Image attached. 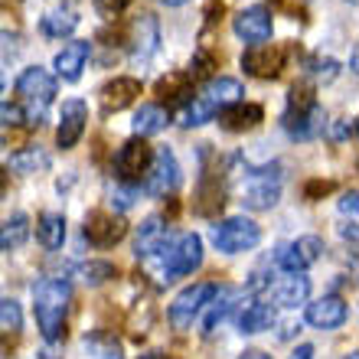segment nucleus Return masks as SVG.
<instances>
[{
	"label": "nucleus",
	"mask_w": 359,
	"mask_h": 359,
	"mask_svg": "<svg viewBox=\"0 0 359 359\" xmlns=\"http://www.w3.org/2000/svg\"><path fill=\"white\" fill-rule=\"evenodd\" d=\"M72 304V284L66 278H39L33 284V317L46 343L66 340V313Z\"/></svg>",
	"instance_id": "1"
},
{
	"label": "nucleus",
	"mask_w": 359,
	"mask_h": 359,
	"mask_svg": "<svg viewBox=\"0 0 359 359\" xmlns=\"http://www.w3.org/2000/svg\"><path fill=\"white\" fill-rule=\"evenodd\" d=\"M13 88H17V98H20L17 104L27 114V124H36L39 128L43 118H46V108L56 102V92H59L56 76L43 66H27L17 76Z\"/></svg>",
	"instance_id": "2"
},
{
	"label": "nucleus",
	"mask_w": 359,
	"mask_h": 359,
	"mask_svg": "<svg viewBox=\"0 0 359 359\" xmlns=\"http://www.w3.org/2000/svg\"><path fill=\"white\" fill-rule=\"evenodd\" d=\"M281 199V163L265 167H245V187H242V206L252 212L274 209Z\"/></svg>",
	"instance_id": "3"
},
{
	"label": "nucleus",
	"mask_w": 359,
	"mask_h": 359,
	"mask_svg": "<svg viewBox=\"0 0 359 359\" xmlns=\"http://www.w3.org/2000/svg\"><path fill=\"white\" fill-rule=\"evenodd\" d=\"M157 258H163V268H161L163 284L177 281V278H189V274L199 271V265H203V238H199L196 232H183V236L173 238L170 248Z\"/></svg>",
	"instance_id": "4"
},
{
	"label": "nucleus",
	"mask_w": 359,
	"mask_h": 359,
	"mask_svg": "<svg viewBox=\"0 0 359 359\" xmlns=\"http://www.w3.org/2000/svg\"><path fill=\"white\" fill-rule=\"evenodd\" d=\"M258 242H262V229H258L255 219H248V216H229L212 226V245L222 255L252 252Z\"/></svg>",
	"instance_id": "5"
},
{
	"label": "nucleus",
	"mask_w": 359,
	"mask_h": 359,
	"mask_svg": "<svg viewBox=\"0 0 359 359\" xmlns=\"http://www.w3.org/2000/svg\"><path fill=\"white\" fill-rule=\"evenodd\" d=\"M180 187V161L170 147H157L151 157V167L144 173V193L154 199H167Z\"/></svg>",
	"instance_id": "6"
},
{
	"label": "nucleus",
	"mask_w": 359,
	"mask_h": 359,
	"mask_svg": "<svg viewBox=\"0 0 359 359\" xmlns=\"http://www.w3.org/2000/svg\"><path fill=\"white\" fill-rule=\"evenodd\" d=\"M323 255V238L317 236H301L294 242H284L274 252V265L284 274H307V268L317 265Z\"/></svg>",
	"instance_id": "7"
},
{
	"label": "nucleus",
	"mask_w": 359,
	"mask_h": 359,
	"mask_svg": "<svg viewBox=\"0 0 359 359\" xmlns=\"http://www.w3.org/2000/svg\"><path fill=\"white\" fill-rule=\"evenodd\" d=\"M212 291H216V284H209V281H196V284H189V287H183V291L173 297L170 307H167V320H170L173 330H180V333L189 330Z\"/></svg>",
	"instance_id": "8"
},
{
	"label": "nucleus",
	"mask_w": 359,
	"mask_h": 359,
	"mask_svg": "<svg viewBox=\"0 0 359 359\" xmlns=\"http://www.w3.org/2000/svg\"><path fill=\"white\" fill-rule=\"evenodd\" d=\"M151 157H154V147L144 137H131V141H124L114 154V177L118 183H137L141 187L144 173L151 167Z\"/></svg>",
	"instance_id": "9"
},
{
	"label": "nucleus",
	"mask_w": 359,
	"mask_h": 359,
	"mask_svg": "<svg viewBox=\"0 0 359 359\" xmlns=\"http://www.w3.org/2000/svg\"><path fill=\"white\" fill-rule=\"evenodd\" d=\"M232 33H236L245 46H258V43H268L274 33V17L271 10L262 7V4H252V7H242L232 17Z\"/></svg>",
	"instance_id": "10"
},
{
	"label": "nucleus",
	"mask_w": 359,
	"mask_h": 359,
	"mask_svg": "<svg viewBox=\"0 0 359 359\" xmlns=\"http://www.w3.org/2000/svg\"><path fill=\"white\" fill-rule=\"evenodd\" d=\"M284 62H287V49L278 43H258L242 53V69L252 79H278Z\"/></svg>",
	"instance_id": "11"
},
{
	"label": "nucleus",
	"mask_w": 359,
	"mask_h": 359,
	"mask_svg": "<svg viewBox=\"0 0 359 359\" xmlns=\"http://www.w3.org/2000/svg\"><path fill=\"white\" fill-rule=\"evenodd\" d=\"M128 46H131V59L141 62V66L161 53V23H157L154 13L134 17L131 29H128Z\"/></svg>",
	"instance_id": "12"
},
{
	"label": "nucleus",
	"mask_w": 359,
	"mask_h": 359,
	"mask_svg": "<svg viewBox=\"0 0 359 359\" xmlns=\"http://www.w3.org/2000/svg\"><path fill=\"white\" fill-rule=\"evenodd\" d=\"M88 128V104L82 98H69L59 108V128H56V147L59 151H72Z\"/></svg>",
	"instance_id": "13"
},
{
	"label": "nucleus",
	"mask_w": 359,
	"mask_h": 359,
	"mask_svg": "<svg viewBox=\"0 0 359 359\" xmlns=\"http://www.w3.org/2000/svg\"><path fill=\"white\" fill-rule=\"evenodd\" d=\"M199 157H203V177H199L196 196H193V209L199 216H216L219 209L226 206V183H222V173H216L206 163L203 147H199Z\"/></svg>",
	"instance_id": "14"
},
{
	"label": "nucleus",
	"mask_w": 359,
	"mask_h": 359,
	"mask_svg": "<svg viewBox=\"0 0 359 359\" xmlns=\"http://www.w3.org/2000/svg\"><path fill=\"white\" fill-rule=\"evenodd\" d=\"M124 236H128V222H124L118 212L95 209V212L86 216V238L95 248H111V245H118Z\"/></svg>",
	"instance_id": "15"
},
{
	"label": "nucleus",
	"mask_w": 359,
	"mask_h": 359,
	"mask_svg": "<svg viewBox=\"0 0 359 359\" xmlns=\"http://www.w3.org/2000/svg\"><path fill=\"white\" fill-rule=\"evenodd\" d=\"M141 98V79L134 76H114L98 88V102H102L104 114H118L124 108H131Z\"/></svg>",
	"instance_id": "16"
},
{
	"label": "nucleus",
	"mask_w": 359,
	"mask_h": 359,
	"mask_svg": "<svg viewBox=\"0 0 359 359\" xmlns=\"http://www.w3.org/2000/svg\"><path fill=\"white\" fill-rule=\"evenodd\" d=\"M304 317H307V323H311L313 330H340L343 323H346V317H350V307L337 294H323V297L307 304Z\"/></svg>",
	"instance_id": "17"
},
{
	"label": "nucleus",
	"mask_w": 359,
	"mask_h": 359,
	"mask_svg": "<svg viewBox=\"0 0 359 359\" xmlns=\"http://www.w3.org/2000/svg\"><path fill=\"white\" fill-rule=\"evenodd\" d=\"M88 59H92V43L88 39H72L56 53L53 59V69H56V82H79L82 72H86Z\"/></svg>",
	"instance_id": "18"
},
{
	"label": "nucleus",
	"mask_w": 359,
	"mask_h": 359,
	"mask_svg": "<svg viewBox=\"0 0 359 359\" xmlns=\"http://www.w3.org/2000/svg\"><path fill=\"white\" fill-rule=\"evenodd\" d=\"M281 128L287 131L291 141H313L327 128V111H323L320 102L313 104V108H307V111H284Z\"/></svg>",
	"instance_id": "19"
},
{
	"label": "nucleus",
	"mask_w": 359,
	"mask_h": 359,
	"mask_svg": "<svg viewBox=\"0 0 359 359\" xmlns=\"http://www.w3.org/2000/svg\"><path fill=\"white\" fill-rule=\"evenodd\" d=\"M170 248V229L161 216H147L137 226V238H134V255L137 258H157Z\"/></svg>",
	"instance_id": "20"
},
{
	"label": "nucleus",
	"mask_w": 359,
	"mask_h": 359,
	"mask_svg": "<svg viewBox=\"0 0 359 359\" xmlns=\"http://www.w3.org/2000/svg\"><path fill=\"white\" fill-rule=\"evenodd\" d=\"M236 297L238 294L232 291V287H219L216 284V291L209 294V301L203 304V311H199V317H203V320H199V333H203V337H212V333H216V327L226 320L229 313H232V307H236Z\"/></svg>",
	"instance_id": "21"
},
{
	"label": "nucleus",
	"mask_w": 359,
	"mask_h": 359,
	"mask_svg": "<svg viewBox=\"0 0 359 359\" xmlns=\"http://www.w3.org/2000/svg\"><path fill=\"white\" fill-rule=\"evenodd\" d=\"M216 121L222 131H252V128H258V124L265 121V108L255 102H236L229 104V108H222V111L216 114Z\"/></svg>",
	"instance_id": "22"
},
{
	"label": "nucleus",
	"mask_w": 359,
	"mask_h": 359,
	"mask_svg": "<svg viewBox=\"0 0 359 359\" xmlns=\"http://www.w3.org/2000/svg\"><path fill=\"white\" fill-rule=\"evenodd\" d=\"M242 95H245V88H242V82L238 79H232V76H212L203 86V102L212 108V111H222V108H229V104H236V102H242Z\"/></svg>",
	"instance_id": "23"
},
{
	"label": "nucleus",
	"mask_w": 359,
	"mask_h": 359,
	"mask_svg": "<svg viewBox=\"0 0 359 359\" xmlns=\"http://www.w3.org/2000/svg\"><path fill=\"white\" fill-rule=\"evenodd\" d=\"M79 27V10L69 4H56L53 10H46L39 17V33L46 39H69Z\"/></svg>",
	"instance_id": "24"
},
{
	"label": "nucleus",
	"mask_w": 359,
	"mask_h": 359,
	"mask_svg": "<svg viewBox=\"0 0 359 359\" xmlns=\"http://www.w3.org/2000/svg\"><path fill=\"white\" fill-rule=\"evenodd\" d=\"M271 297L281 307H301L311 297V278L307 274H284L281 281L271 284Z\"/></svg>",
	"instance_id": "25"
},
{
	"label": "nucleus",
	"mask_w": 359,
	"mask_h": 359,
	"mask_svg": "<svg viewBox=\"0 0 359 359\" xmlns=\"http://www.w3.org/2000/svg\"><path fill=\"white\" fill-rule=\"evenodd\" d=\"M49 167H53V157H49V151L39 147V144L20 147V151H13L7 157V170L23 173V177H29V173H46Z\"/></svg>",
	"instance_id": "26"
},
{
	"label": "nucleus",
	"mask_w": 359,
	"mask_h": 359,
	"mask_svg": "<svg viewBox=\"0 0 359 359\" xmlns=\"http://www.w3.org/2000/svg\"><path fill=\"white\" fill-rule=\"evenodd\" d=\"M167 124H170V111H167L161 102H147L134 111L131 128H134V137H144V141H147L151 134H161Z\"/></svg>",
	"instance_id": "27"
},
{
	"label": "nucleus",
	"mask_w": 359,
	"mask_h": 359,
	"mask_svg": "<svg viewBox=\"0 0 359 359\" xmlns=\"http://www.w3.org/2000/svg\"><path fill=\"white\" fill-rule=\"evenodd\" d=\"M274 320H278V313H274L271 304H265V301H252V304L245 307V311L238 313V333H242V337H255V333L271 330Z\"/></svg>",
	"instance_id": "28"
},
{
	"label": "nucleus",
	"mask_w": 359,
	"mask_h": 359,
	"mask_svg": "<svg viewBox=\"0 0 359 359\" xmlns=\"http://www.w3.org/2000/svg\"><path fill=\"white\" fill-rule=\"evenodd\" d=\"M29 232H33V226H29L27 212H13L10 219H4V222H0V252H17V248H23L29 242Z\"/></svg>",
	"instance_id": "29"
},
{
	"label": "nucleus",
	"mask_w": 359,
	"mask_h": 359,
	"mask_svg": "<svg viewBox=\"0 0 359 359\" xmlns=\"http://www.w3.org/2000/svg\"><path fill=\"white\" fill-rule=\"evenodd\" d=\"M36 242L46 252H56L66 242V216L62 212H43L36 219Z\"/></svg>",
	"instance_id": "30"
},
{
	"label": "nucleus",
	"mask_w": 359,
	"mask_h": 359,
	"mask_svg": "<svg viewBox=\"0 0 359 359\" xmlns=\"http://www.w3.org/2000/svg\"><path fill=\"white\" fill-rule=\"evenodd\" d=\"M154 92L161 95L167 104H187L189 98H193V79H189L187 72H170V76L157 79Z\"/></svg>",
	"instance_id": "31"
},
{
	"label": "nucleus",
	"mask_w": 359,
	"mask_h": 359,
	"mask_svg": "<svg viewBox=\"0 0 359 359\" xmlns=\"http://www.w3.org/2000/svg\"><path fill=\"white\" fill-rule=\"evenodd\" d=\"M86 350L92 353L95 359H124L121 343L114 340V333H104V330L86 333Z\"/></svg>",
	"instance_id": "32"
},
{
	"label": "nucleus",
	"mask_w": 359,
	"mask_h": 359,
	"mask_svg": "<svg viewBox=\"0 0 359 359\" xmlns=\"http://www.w3.org/2000/svg\"><path fill=\"white\" fill-rule=\"evenodd\" d=\"M180 118H183V121H180L183 128H203V124L216 121V111H212V108H209L199 95H193V98L183 104V114H180Z\"/></svg>",
	"instance_id": "33"
},
{
	"label": "nucleus",
	"mask_w": 359,
	"mask_h": 359,
	"mask_svg": "<svg viewBox=\"0 0 359 359\" xmlns=\"http://www.w3.org/2000/svg\"><path fill=\"white\" fill-rule=\"evenodd\" d=\"M76 274L82 278V284H88V287H98V284L118 278V268H114L111 262H86V265H79Z\"/></svg>",
	"instance_id": "34"
},
{
	"label": "nucleus",
	"mask_w": 359,
	"mask_h": 359,
	"mask_svg": "<svg viewBox=\"0 0 359 359\" xmlns=\"http://www.w3.org/2000/svg\"><path fill=\"white\" fill-rule=\"evenodd\" d=\"M20 327H23L20 301H13V297H0V333H17Z\"/></svg>",
	"instance_id": "35"
},
{
	"label": "nucleus",
	"mask_w": 359,
	"mask_h": 359,
	"mask_svg": "<svg viewBox=\"0 0 359 359\" xmlns=\"http://www.w3.org/2000/svg\"><path fill=\"white\" fill-rule=\"evenodd\" d=\"M304 69H307V76L311 79H323V82H333L337 72H340L337 59H330V56H311L307 62H304Z\"/></svg>",
	"instance_id": "36"
},
{
	"label": "nucleus",
	"mask_w": 359,
	"mask_h": 359,
	"mask_svg": "<svg viewBox=\"0 0 359 359\" xmlns=\"http://www.w3.org/2000/svg\"><path fill=\"white\" fill-rule=\"evenodd\" d=\"M137 199H141V187H137V183H114V189H111V206L118 209V216H121L124 209H131Z\"/></svg>",
	"instance_id": "37"
},
{
	"label": "nucleus",
	"mask_w": 359,
	"mask_h": 359,
	"mask_svg": "<svg viewBox=\"0 0 359 359\" xmlns=\"http://www.w3.org/2000/svg\"><path fill=\"white\" fill-rule=\"evenodd\" d=\"M27 124V114L17 102H0V128H20Z\"/></svg>",
	"instance_id": "38"
},
{
	"label": "nucleus",
	"mask_w": 359,
	"mask_h": 359,
	"mask_svg": "<svg viewBox=\"0 0 359 359\" xmlns=\"http://www.w3.org/2000/svg\"><path fill=\"white\" fill-rule=\"evenodd\" d=\"M353 137H356V118H340V121L330 124V141L346 144Z\"/></svg>",
	"instance_id": "39"
},
{
	"label": "nucleus",
	"mask_w": 359,
	"mask_h": 359,
	"mask_svg": "<svg viewBox=\"0 0 359 359\" xmlns=\"http://www.w3.org/2000/svg\"><path fill=\"white\" fill-rule=\"evenodd\" d=\"M212 66H216V59L209 56L206 49H199L196 56H193V62H189V72H187V76L193 79V82H196V79L209 76V72H212Z\"/></svg>",
	"instance_id": "40"
},
{
	"label": "nucleus",
	"mask_w": 359,
	"mask_h": 359,
	"mask_svg": "<svg viewBox=\"0 0 359 359\" xmlns=\"http://www.w3.org/2000/svg\"><path fill=\"white\" fill-rule=\"evenodd\" d=\"M0 53H10V56L23 53V36L17 29H0Z\"/></svg>",
	"instance_id": "41"
},
{
	"label": "nucleus",
	"mask_w": 359,
	"mask_h": 359,
	"mask_svg": "<svg viewBox=\"0 0 359 359\" xmlns=\"http://www.w3.org/2000/svg\"><path fill=\"white\" fill-rule=\"evenodd\" d=\"M92 4H95V10H98L102 17L114 20V17H121L124 10H128V4H131V0H92Z\"/></svg>",
	"instance_id": "42"
},
{
	"label": "nucleus",
	"mask_w": 359,
	"mask_h": 359,
	"mask_svg": "<svg viewBox=\"0 0 359 359\" xmlns=\"http://www.w3.org/2000/svg\"><path fill=\"white\" fill-rule=\"evenodd\" d=\"M327 193H333L330 180H311V183L304 187V196L307 199H320V196H327Z\"/></svg>",
	"instance_id": "43"
},
{
	"label": "nucleus",
	"mask_w": 359,
	"mask_h": 359,
	"mask_svg": "<svg viewBox=\"0 0 359 359\" xmlns=\"http://www.w3.org/2000/svg\"><path fill=\"white\" fill-rule=\"evenodd\" d=\"M356 199H359V196H356V189H350V193H343V196H340V203H337V206H340L343 216L356 219V206H359Z\"/></svg>",
	"instance_id": "44"
},
{
	"label": "nucleus",
	"mask_w": 359,
	"mask_h": 359,
	"mask_svg": "<svg viewBox=\"0 0 359 359\" xmlns=\"http://www.w3.org/2000/svg\"><path fill=\"white\" fill-rule=\"evenodd\" d=\"M287 359H313V346H311V343H301V346H297V350H294Z\"/></svg>",
	"instance_id": "45"
},
{
	"label": "nucleus",
	"mask_w": 359,
	"mask_h": 359,
	"mask_svg": "<svg viewBox=\"0 0 359 359\" xmlns=\"http://www.w3.org/2000/svg\"><path fill=\"white\" fill-rule=\"evenodd\" d=\"M238 359H271V356H268V353H262V350H245Z\"/></svg>",
	"instance_id": "46"
},
{
	"label": "nucleus",
	"mask_w": 359,
	"mask_h": 359,
	"mask_svg": "<svg viewBox=\"0 0 359 359\" xmlns=\"http://www.w3.org/2000/svg\"><path fill=\"white\" fill-rule=\"evenodd\" d=\"M7 92V62L0 59V95Z\"/></svg>",
	"instance_id": "47"
},
{
	"label": "nucleus",
	"mask_w": 359,
	"mask_h": 359,
	"mask_svg": "<svg viewBox=\"0 0 359 359\" xmlns=\"http://www.w3.org/2000/svg\"><path fill=\"white\" fill-rule=\"evenodd\" d=\"M157 4H163L167 10H177V7H187L189 0H157Z\"/></svg>",
	"instance_id": "48"
},
{
	"label": "nucleus",
	"mask_w": 359,
	"mask_h": 359,
	"mask_svg": "<svg viewBox=\"0 0 359 359\" xmlns=\"http://www.w3.org/2000/svg\"><path fill=\"white\" fill-rule=\"evenodd\" d=\"M144 359H163V356H161V353H147V356H144Z\"/></svg>",
	"instance_id": "49"
},
{
	"label": "nucleus",
	"mask_w": 359,
	"mask_h": 359,
	"mask_svg": "<svg viewBox=\"0 0 359 359\" xmlns=\"http://www.w3.org/2000/svg\"><path fill=\"white\" fill-rule=\"evenodd\" d=\"M343 359H359V353H346V356H343Z\"/></svg>",
	"instance_id": "50"
},
{
	"label": "nucleus",
	"mask_w": 359,
	"mask_h": 359,
	"mask_svg": "<svg viewBox=\"0 0 359 359\" xmlns=\"http://www.w3.org/2000/svg\"><path fill=\"white\" fill-rule=\"evenodd\" d=\"M346 4H356V0H346Z\"/></svg>",
	"instance_id": "51"
}]
</instances>
